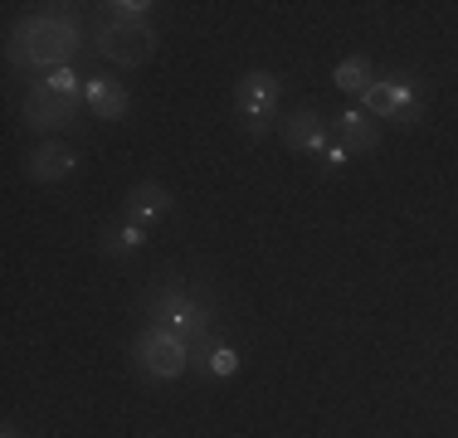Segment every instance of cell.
<instances>
[{"label": "cell", "mask_w": 458, "mask_h": 438, "mask_svg": "<svg viewBox=\"0 0 458 438\" xmlns=\"http://www.w3.org/2000/svg\"><path fill=\"white\" fill-rule=\"evenodd\" d=\"M73 49H79V25L69 15H54V10H39V15H20L10 25L5 39V59L15 69L30 73H54V69H69Z\"/></svg>", "instance_id": "1"}, {"label": "cell", "mask_w": 458, "mask_h": 438, "mask_svg": "<svg viewBox=\"0 0 458 438\" xmlns=\"http://www.w3.org/2000/svg\"><path fill=\"white\" fill-rule=\"evenodd\" d=\"M147 322H151V326H166V332H176L181 341L191 346V341H200V336L215 332V302L205 298L200 288H191V282H166V288L151 298Z\"/></svg>", "instance_id": "2"}, {"label": "cell", "mask_w": 458, "mask_h": 438, "mask_svg": "<svg viewBox=\"0 0 458 438\" xmlns=\"http://www.w3.org/2000/svg\"><path fill=\"white\" fill-rule=\"evenodd\" d=\"M278 97H283V83L278 73L268 69H254L234 83V107H239V122H244L249 137H264L278 117Z\"/></svg>", "instance_id": "3"}, {"label": "cell", "mask_w": 458, "mask_h": 438, "mask_svg": "<svg viewBox=\"0 0 458 438\" xmlns=\"http://www.w3.org/2000/svg\"><path fill=\"white\" fill-rule=\"evenodd\" d=\"M424 107V88L410 73H390V79H376L361 97V113H370L376 122H410Z\"/></svg>", "instance_id": "4"}, {"label": "cell", "mask_w": 458, "mask_h": 438, "mask_svg": "<svg viewBox=\"0 0 458 438\" xmlns=\"http://www.w3.org/2000/svg\"><path fill=\"white\" fill-rule=\"evenodd\" d=\"M132 356H137V366L147 380H181L185 370H191V346H185L176 332H166V326H147V332L137 336Z\"/></svg>", "instance_id": "5"}, {"label": "cell", "mask_w": 458, "mask_h": 438, "mask_svg": "<svg viewBox=\"0 0 458 438\" xmlns=\"http://www.w3.org/2000/svg\"><path fill=\"white\" fill-rule=\"evenodd\" d=\"M79 103H83V97H64V93H54V88L39 79V83L25 88L20 117H25L30 131H59V127H73V117H79Z\"/></svg>", "instance_id": "6"}, {"label": "cell", "mask_w": 458, "mask_h": 438, "mask_svg": "<svg viewBox=\"0 0 458 438\" xmlns=\"http://www.w3.org/2000/svg\"><path fill=\"white\" fill-rule=\"evenodd\" d=\"M98 49H103L113 63H123V69H141V63L157 54V29H151V25H117V20H107V25L98 29Z\"/></svg>", "instance_id": "7"}, {"label": "cell", "mask_w": 458, "mask_h": 438, "mask_svg": "<svg viewBox=\"0 0 458 438\" xmlns=\"http://www.w3.org/2000/svg\"><path fill=\"white\" fill-rule=\"evenodd\" d=\"M332 137L342 141L352 156H370V151L380 147V122L361 107H342V113L332 117Z\"/></svg>", "instance_id": "8"}, {"label": "cell", "mask_w": 458, "mask_h": 438, "mask_svg": "<svg viewBox=\"0 0 458 438\" xmlns=\"http://www.w3.org/2000/svg\"><path fill=\"white\" fill-rule=\"evenodd\" d=\"M327 141H332V122H327L318 107H298V113L283 122V147L288 151H318L322 156Z\"/></svg>", "instance_id": "9"}, {"label": "cell", "mask_w": 458, "mask_h": 438, "mask_svg": "<svg viewBox=\"0 0 458 438\" xmlns=\"http://www.w3.org/2000/svg\"><path fill=\"white\" fill-rule=\"evenodd\" d=\"M166 215H171V190H166V185L141 181V185H132V190H127V200H123V219H132V224L151 229V224H161Z\"/></svg>", "instance_id": "10"}, {"label": "cell", "mask_w": 458, "mask_h": 438, "mask_svg": "<svg viewBox=\"0 0 458 438\" xmlns=\"http://www.w3.org/2000/svg\"><path fill=\"white\" fill-rule=\"evenodd\" d=\"M73 166H79L73 147H64V141H45V147H35V151H30L25 175H30V181H39V185H49V181H69Z\"/></svg>", "instance_id": "11"}, {"label": "cell", "mask_w": 458, "mask_h": 438, "mask_svg": "<svg viewBox=\"0 0 458 438\" xmlns=\"http://www.w3.org/2000/svg\"><path fill=\"white\" fill-rule=\"evenodd\" d=\"M83 107H89L93 117H103V122H123L132 97H127V88L113 83V79H89L83 83Z\"/></svg>", "instance_id": "12"}, {"label": "cell", "mask_w": 458, "mask_h": 438, "mask_svg": "<svg viewBox=\"0 0 458 438\" xmlns=\"http://www.w3.org/2000/svg\"><path fill=\"white\" fill-rule=\"evenodd\" d=\"M141 244H147V229L132 224V219H123V224H107V229H103V254H107V258H132Z\"/></svg>", "instance_id": "13"}, {"label": "cell", "mask_w": 458, "mask_h": 438, "mask_svg": "<svg viewBox=\"0 0 458 438\" xmlns=\"http://www.w3.org/2000/svg\"><path fill=\"white\" fill-rule=\"evenodd\" d=\"M332 83L342 88V93H356V97H366V88L376 83V63L370 59H361V54H356V59H342L332 69Z\"/></svg>", "instance_id": "14"}, {"label": "cell", "mask_w": 458, "mask_h": 438, "mask_svg": "<svg viewBox=\"0 0 458 438\" xmlns=\"http://www.w3.org/2000/svg\"><path fill=\"white\" fill-rule=\"evenodd\" d=\"M205 375H215V380L239 375V350L234 346H215L210 356H205Z\"/></svg>", "instance_id": "15"}, {"label": "cell", "mask_w": 458, "mask_h": 438, "mask_svg": "<svg viewBox=\"0 0 458 438\" xmlns=\"http://www.w3.org/2000/svg\"><path fill=\"white\" fill-rule=\"evenodd\" d=\"M107 10H113L117 25H151V20H147L151 5H147V0H113Z\"/></svg>", "instance_id": "16"}, {"label": "cell", "mask_w": 458, "mask_h": 438, "mask_svg": "<svg viewBox=\"0 0 458 438\" xmlns=\"http://www.w3.org/2000/svg\"><path fill=\"white\" fill-rule=\"evenodd\" d=\"M45 83L54 88V93H64V97H83V79L73 73V63H69V69H54V73H45Z\"/></svg>", "instance_id": "17"}, {"label": "cell", "mask_w": 458, "mask_h": 438, "mask_svg": "<svg viewBox=\"0 0 458 438\" xmlns=\"http://www.w3.org/2000/svg\"><path fill=\"white\" fill-rule=\"evenodd\" d=\"M346 161H352V151H346L342 141L332 137V141H327V147H322V171H342Z\"/></svg>", "instance_id": "18"}, {"label": "cell", "mask_w": 458, "mask_h": 438, "mask_svg": "<svg viewBox=\"0 0 458 438\" xmlns=\"http://www.w3.org/2000/svg\"><path fill=\"white\" fill-rule=\"evenodd\" d=\"M0 438H20V434H15V429H10V424H5V429H0Z\"/></svg>", "instance_id": "19"}]
</instances>
